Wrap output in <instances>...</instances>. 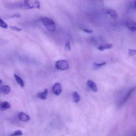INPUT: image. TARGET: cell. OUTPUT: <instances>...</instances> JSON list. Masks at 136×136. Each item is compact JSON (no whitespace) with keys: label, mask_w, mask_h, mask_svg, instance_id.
Masks as SVG:
<instances>
[{"label":"cell","mask_w":136,"mask_h":136,"mask_svg":"<svg viewBox=\"0 0 136 136\" xmlns=\"http://www.w3.org/2000/svg\"><path fill=\"white\" fill-rule=\"evenodd\" d=\"M55 66L57 69L65 70L68 69L69 67L68 62L66 60H59L56 62Z\"/></svg>","instance_id":"3957f363"},{"label":"cell","mask_w":136,"mask_h":136,"mask_svg":"<svg viewBox=\"0 0 136 136\" xmlns=\"http://www.w3.org/2000/svg\"><path fill=\"white\" fill-rule=\"evenodd\" d=\"M48 91L47 89H45L43 92L39 93L38 94V97L39 98L41 99L42 100H45L46 99L47 96L48 95Z\"/></svg>","instance_id":"8fae6325"},{"label":"cell","mask_w":136,"mask_h":136,"mask_svg":"<svg viewBox=\"0 0 136 136\" xmlns=\"http://www.w3.org/2000/svg\"><path fill=\"white\" fill-rule=\"evenodd\" d=\"M106 63L105 62L102 63H97L94 62L93 64V68L95 69H98L101 67H102L104 65L106 64Z\"/></svg>","instance_id":"2e32d148"},{"label":"cell","mask_w":136,"mask_h":136,"mask_svg":"<svg viewBox=\"0 0 136 136\" xmlns=\"http://www.w3.org/2000/svg\"><path fill=\"white\" fill-rule=\"evenodd\" d=\"M133 7L134 9H136V1H134V4H133Z\"/></svg>","instance_id":"cb8c5ba5"},{"label":"cell","mask_w":136,"mask_h":136,"mask_svg":"<svg viewBox=\"0 0 136 136\" xmlns=\"http://www.w3.org/2000/svg\"><path fill=\"white\" fill-rule=\"evenodd\" d=\"M81 30H82V31H83V32H84L85 33H88L89 34L92 33H93V31L92 30L88 29H86V28H81Z\"/></svg>","instance_id":"7402d4cb"},{"label":"cell","mask_w":136,"mask_h":136,"mask_svg":"<svg viewBox=\"0 0 136 136\" xmlns=\"http://www.w3.org/2000/svg\"><path fill=\"white\" fill-rule=\"evenodd\" d=\"M107 14L110 16L112 19H116L117 18V12L113 9H109L107 11Z\"/></svg>","instance_id":"30bf717a"},{"label":"cell","mask_w":136,"mask_h":136,"mask_svg":"<svg viewBox=\"0 0 136 136\" xmlns=\"http://www.w3.org/2000/svg\"><path fill=\"white\" fill-rule=\"evenodd\" d=\"M73 96L74 98V101L75 103H78L80 100V96L78 93L76 91L74 92L73 94Z\"/></svg>","instance_id":"9a60e30c"},{"label":"cell","mask_w":136,"mask_h":136,"mask_svg":"<svg viewBox=\"0 0 136 136\" xmlns=\"http://www.w3.org/2000/svg\"><path fill=\"white\" fill-rule=\"evenodd\" d=\"M113 47L112 44H107L104 45H101L98 48V49L101 51H103L107 49H111Z\"/></svg>","instance_id":"4fadbf2b"},{"label":"cell","mask_w":136,"mask_h":136,"mask_svg":"<svg viewBox=\"0 0 136 136\" xmlns=\"http://www.w3.org/2000/svg\"><path fill=\"white\" fill-rule=\"evenodd\" d=\"M11 89L10 87L8 85H4L0 89V91L1 93L4 95H7L11 92Z\"/></svg>","instance_id":"ba28073f"},{"label":"cell","mask_w":136,"mask_h":136,"mask_svg":"<svg viewBox=\"0 0 136 136\" xmlns=\"http://www.w3.org/2000/svg\"><path fill=\"white\" fill-rule=\"evenodd\" d=\"M129 54L130 56L136 55V50H135V49H129Z\"/></svg>","instance_id":"d6986e66"},{"label":"cell","mask_w":136,"mask_h":136,"mask_svg":"<svg viewBox=\"0 0 136 136\" xmlns=\"http://www.w3.org/2000/svg\"><path fill=\"white\" fill-rule=\"evenodd\" d=\"M52 91L56 95H58L60 94L62 92V88L59 83H56L53 85Z\"/></svg>","instance_id":"5b68a950"},{"label":"cell","mask_w":136,"mask_h":136,"mask_svg":"<svg viewBox=\"0 0 136 136\" xmlns=\"http://www.w3.org/2000/svg\"><path fill=\"white\" fill-rule=\"evenodd\" d=\"M126 26L132 33L136 32V22L132 20L128 21L126 23Z\"/></svg>","instance_id":"277c9868"},{"label":"cell","mask_w":136,"mask_h":136,"mask_svg":"<svg viewBox=\"0 0 136 136\" xmlns=\"http://www.w3.org/2000/svg\"><path fill=\"white\" fill-rule=\"evenodd\" d=\"M87 85L89 88L93 92L96 93L98 91V89L96 83L93 81L91 80H89L87 81Z\"/></svg>","instance_id":"8992f818"},{"label":"cell","mask_w":136,"mask_h":136,"mask_svg":"<svg viewBox=\"0 0 136 136\" xmlns=\"http://www.w3.org/2000/svg\"><path fill=\"white\" fill-rule=\"evenodd\" d=\"M14 78H15L16 81L20 85V86L22 88H23L24 86V83L23 79L19 77V76H18L17 75L14 74Z\"/></svg>","instance_id":"7c38bea8"},{"label":"cell","mask_w":136,"mask_h":136,"mask_svg":"<svg viewBox=\"0 0 136 136\" xmlns=\"http://www.w3.org/2000/svg\"><path fill=\"white\" fill-rule=\"evenodd\" d=\"M21 14H15L14 15H13L12 17H21Z\"/></svg>","instance_id":"603a6c76"},{"label":"cell","mask_w":136,"mask_h":136,"mask_svg":"<svg viewBox=\"0 0 136 136\" xmlns=\"http://www.w3.org/2000/svg\"><path fill=\"white\" fill-rule=\"evenodd\" d=\"M0 26L2 28L7 29L8 27L7 24L2 19H0Z\"/></svg>","instance_id":"e0dca14e"},{"label":"cell","mask_w":136,"mask_h":136,"mask_svg":"<svg viewBox=\"0 0 136 136\" xmlns=\"http://www.w3.org/2000/svg\"><path fill=\"white\" fill-rule=\"evenodd\" d=\"M40 20L48 31L52 33L55 30L56 24L53 19L48 17L42 16L40 18Z\"/></svg>","instance_id":"7a4b0ae2"},{"label":"cell","mask_w":136,"mask_h":136,"mask_svg":"<svg viewBox=\"0 0 136 136\" xmlns=\"http://www.w3.org/2000/svg\"><path fill=\"white\" fill-rule=\"evenodd\" d=\"M11 105L8 102H4L0 104V109L1 110H6L10 108Z\"/></svg>","instance_id":"5bb4252c"},{"label":"cell","mask_w":136,"mask_h":136,"mask_svg":"<svg viewBox=\"0 0 136 136\" xmlns=\"http://www.w3.org/2000/svg\"><path fill=\"white\" fill-rule=\"evenodd\" d=\"M65 49L66 51H70L71 50V48L70 46V44L69 42L66 43L65 47Z\"/></svg>","instance_id":"44dd1931"},{"label":"cell","mask_w":136,"mask_h":136,"mask_svg":"<svg viewBox=\"0 0 136 136\" xmlns=\"http://www.w3.org/2000/svg\"><path fill=\"white\" fill-rule=\"evenodd\" d=\"M2 79H0V84H1V83H2Z\"/></svg>","instance_id":"d4e9b609"},{"label":"cell","mask_w":136,"mask_h":136,"mask_svg":"<svg viewBox=\"0 0 136 136\" xmlns=\"http://www.w3.org/2000/svg\"><path fill=\"white\" fill-rule=\"evenodd\" d=\"M136 89V87H133V88H132L127 93L124 99H123V100L122 101V104L124 103H125V102H126L127 101L128 99L129 98L130 96L131 95L132 93L134 92V91Z\"/></svg>","instance_id":"9c48e42d"},{"label":"cell","mask_w":136,"mask_h":136,"mask_svg":"<svg viewBox=\"0 0 136 136\" xmlns=\"http://www.w3.org/2000/svg\"><path fill=\"white\" fill-rule=\"evenodd\" d=\"M10 28L11 30H13L16 31H21V30H22L21 28H19V27L16 26H10Z\"/></svg>","instance_id":"ffe728a7"},{"label":"cell","mask_w":136,"mask_h":136,"mask_svg":"<svg viewBox=\"0 0 136 136\" xmlns=\"http://www.w3.org/2000/svg\"><path fill=\"white\" fill-rule=\"evenodd\" d=\"M19 119L22 122H26L30 120L29 116L24 112H21L19 114Z\"/></svg>","instance_id":"52a82bcc"},{"label":"cell","mask_w":136,"mask_h":136,"mask_svg":"<svg viewBox=\"0 0 136 136\" xmlns=\"http://www.w3.org/2000/svg\"><path fill=\"white\" fill-rule=\"evenodd\" d=\"M23 133L21 130H17L15 131L13 134L11 135V136H21L23 135Z\"/></svg>","instance_id":"ac0fdd59"},{"label":"cell","mask_w":136,"mask_h":136,"mask_svg":"<svg viewBox=\"0 0 136 136\" xmlns=\"http://www.w3.org/2000/svg\"><path fill=\"white\" fill-rule=\"evenodd\" d=\"M40 1L38 0H24L16 2L14 4V7L16 8L29 9L33 8H40Z\"/></svg>","instance_id":"6da1fadb"}]
</instances>
